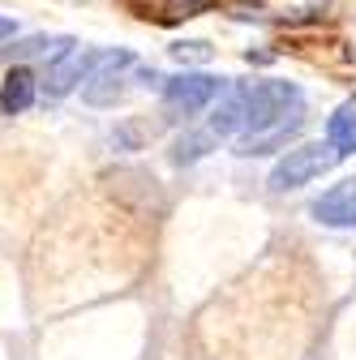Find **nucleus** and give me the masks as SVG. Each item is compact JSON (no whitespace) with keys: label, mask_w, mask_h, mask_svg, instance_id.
Returning <instances> with one entry per match:
<instances>
[{"label":"nucleus","mask_w":356,"mask_h":360,"mask_svg":"<svg viewBox=\"0 0 356 360\" xmlns=\"http://www.w3.org/2000/svg\"><path fill=\"white\" fill-rule=\"evenodd\" d=\"M103 56H108V52H95V48H69L61 60H52V65H48V77H43V90H48V99L69 95L77 82H86V77L99 69Z\"/></svg>","instance_id":"nucleus-4"},{"label":"nucleus","mask_w":356,"mask_h":360,"mask_svg":"<svg viewBox=\"0 0 356 360\" xmlns=\"http://www.w3.org/2000/svg\"><path fill=\"white\" fill-rule=\"evenodd\" d=\"M219 138L210 129H202V133H185L181 142H176V150H172V163H198L202 155H210V146H215Z\"/></svg>","instance_id":"nucleus-10"},{"label":"nucleus","mask_w":356,"mask_h":360,"mask_svg":"<svg viewBox=\"0 0 356 360\" xmlns=\"http://www.w3.org/2000/svg\"><path fill=\"white\" fill-rule=\"evenodd\" d=\"M34 90H39L34 73H30V69H13V73L5 77V86H0V112H5V116L26 112V108L34 103Z\"/></svg>","instance_id":"nucleus-7"},{"label":"nucleus","mask_w":356,"mask_h":360,"mask_svg":"<svg viewBox=\"0 0 356 360\" xmlns=\"http://www.w3.org/2000/svg\"><path fill=\"white\" fill-rule=\"evenodd\" d=\"M326 142H335L343 155L356 150V103H343V108L326 120Z\"/></svg>","instance_id":"nucleus-9"},{"label":"nucleus","mask_w":356,"mask_h":360,"mask_svg":"<svg viewBox=\"0 0 356 360\" xmlns=\"http://www.w3.org/2000/svg\"><path fill=\"white\" fill-rule=\"evenodd\" d=\"M138 60H133V52H108L103 60H99V69L86 77V90H82V99L86 103H95V108H108V103H116L120 95H125V69H133Z\"/></svg>","instance_id":"nucleus-5"},{"label":"nucleus","mask_w":356,"mask_h":360,"mask_svg":"<svg viewBox=\"0 0 356 360\" xmlns=\"http://www.w3.org/2000/svg\"><path fill=\"white\" fill-rule=\"evenodd\" d=\"M343 159V150L335 142H305V146H292L275 172H271V193H292V189H305L309 180H318L322 172H331L335 163Z\"/></svg>","instance_id":"nucleus-2"},{"label":"nucleus","mask_w":356,"mask_h":360,"mask_svg":"<svg viewBox=\"0 0 356 360\" xmlns=\"http://www.w3.org/2000/svg\"><path fill=\"white\" fill-rule=\"evenodd\" d=\"M305 116L300 90L292 82H253L245 86V129L241 133H266L284 120Z\"/></svg>","instance_id":"nucleus-1"},{"label":"nucleus","mask_w":356,"mask_h":360,"mask_svg":"<svg viewBox=\"0 0 356 360\" xmlns=\"http://www.w3.org/2000/svg\"><path fill=\"white\" fill-rule=\"evenodd\" d=\"M9 34H13V22H9V18H0V39H9Z\"/></svg>","instance_id":"nucleus-13"},{"label":"nucleus","mask_w":356,"mask_h":360,"mask_svg":"<svg viewBox=\"0 0 356 360\" xmlns=\"http://www.w3.org/2000/svg\"><path fill=\"white\" fill-rule=\"evenodd\" d=\"M172 56L176 60H210V43H176Z\"/></svg>","instance_id":"nucleus-12"},{"label":"nucleus","mask_w":356,"mask_h":360,"mask_svg":"<svg viewBox=\"0 0 356 360\" xmlns=\"http://www.w3.org/2000/svg\"><path fill=\"white\" fill-rule=\"evenodd\" d=\"M352 60H356V48H352Z\"/></svg>","instance_id":"nucleus-14"},{"label":"nucleus","mask_w":356,"mask_h":360,"mask_svg":"<svg viewBox=\"0 0 356 360\" xmlns=\"http://www.w3.org/2000/svg\"><path fill=\"white\" fill-rule=\"evenodd\" d=\"M219 90H228L224 77H215V73H176L163 82V108L176 112V116H193L202 112Z\"/></svg>","instance_id":"nucleus-3"},{"label":"nucleus","mask_w":356,"mask_h":360,"mask_svg":"<svg viewBox=\"0 0 356 360\" xmlns=\"http://www.w3.org/2000/svg\"><path fill=\"white\" fill-rule=\"evenodd\" d=\"M210 5H215V0H163V5H159L163 13H159V18H163V22H181V18H198V13H206Z\"/></svg>","instance_id":"nucleus-11"},{"label":"nucleus","mask_w":356,"mask_h":360,"mask_svg":"<svg viewBox=\"0 0 356 360\" xmlns=\"http://www.w3.org/2000/svg\"><path fill=\"white\" fill-rule=\"evenodd\" d=\"M314 219L326 223V228H356V180H343V185L326 189L314 202Z\"/></svg>","instance_id":"nucleus-6"},{"label":"nucleus","mask_w":356,"mask_h":360,"mask_svg":"<svg viewBox=\"0 0 356 360\" xmlns=\"http://www.w3.org/2000/svg\"><path fill=\"white\" fill-rule=\"evenodd\" d=\"M206 129L215 133V138H232V133L245 129V86H232L228 90V99L215 108V116H210Z\"/></svg>","instance_id":"nucleus-8"}]
</instances>
